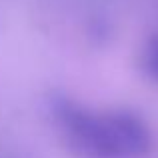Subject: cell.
<instances>
[{
  "label": "cell",
  "mask_w": 158,
  "mask_h": 158,
  "mask_svg": "<svg viewBox=\"0 0 158 158\" xmlns=\"http://www.w3.org/2000/svg\"><path fill=\"white\" fill-rule=\"evenodd\" d=\"M58 114L72 146L88 158H132L150 146L148 130L130 114L92 116L68 104L58 108Z\"/></svg>",
  "instance_id": "6da1fadb"
},
{
  "label": "cell",
  "mask_w": 158,
  "mask_h": 158,
  "mask_svg": "<svg viewBox=\"0 0 158 158\" xmlns=\"http://www.w3.org/2000/svg\"><path fill=\"white\" fill-rule=\"evenodd\" d=\"M146 64H148V70L158 78V36H152L150 42H148Z\"/></svg>",
  "instance_id": "7a4b0ae2"
}]
</instances>
